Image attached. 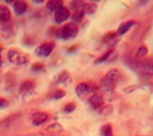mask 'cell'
<instances>
[{"label": "cell", "mask_w": 153, "mask_h": 136, "mask_svg": "<svg viewBox=\"0 0 153 136\" xmlns=\"http://www.w3.org/2000/svg\"><path fill=\"white\" fill-rule=\"evenodd\" d=\"M7 59L11 64L14 65H25L28 63V56L26 54H22L16 49H10L7 52Z\"/></svg>", "instance_id": "1"}, {"label": "cell", "mask_w": 153, "mask_h": 136, "mask_svg": "<svg viewBox=\"0 0 153 136\" xmlns=\"http://www.w3.org/2000/svg\"><path fill=\"white\" fill-rule=\"evenodd\" d=\"M79 33V28L76 26L75 23H68L65 25L59 32V37L64 41H68V39H71L74 37H76Z\"/></svg>", "instance_id": "2"}, {"label": "cell", "mask_w": 153, "mask_h": 136, "mask_svg": "<svg viewBox=\"0 0 153 136\" xmlns=\"http://www.w3.org/2000/svg\"><path fill=\"white\" fill-rule=\"evenodd\" d=\"M132 68L136 72L141 75L151 76L153 75V61H143V63H132Z\"/></svg>", "instance_id": "3"}, {"label": "cell", "mask_w": 153, "mask_h": 136, "mask_svg": "<svg viewBox=\"0 0 153 136\" xmlns=\"http://www.w3.org/2000/svg\"><path fill=\"white\" fill-rule=\"evenodd\" d=\"M68 19H70V11L65 7V6H61L60 9H58L54 12V20L58 23H62L65 22Z\"/></svg>", "instance_id": "4"}, {"label": "cell", "mask_w": 153, "mask_h": 136, "mask_svg": "<svg viewBox=\"0 0 153 136\" xmlns=\"http://www.w3.org/2000/svg\"><path fill=\"white\" fill-rule=\"evenodd\" d=\"M92 91H96V90L92 87V86L86 83V82L79 83L77 86H76V93H77V96H80V97H85V96L91 94Z\"/></svg>", "instance_id": "5"}, {"label": "cell", "mask_w": 153, "mask_h": 136, "mask_svg": "<svg viewBox=\"0 0 153 136\" xmlns=\"http://www.w3.org/2000/svg\"><path fill=\"white\" fill-rule=\"evenodd\" d=\"M48 120V114L47 113H43V112H38V113H34L32 115V125L34 126H39Z\"/></svg>", "instance_id": "6"}, {"label": "cell", "mask_w": 153, "mask_h": 136, "mask_svg": "<svg viewBox=\"0 0 153 136\" xmlns=\"http://www.w3.org/2000/svg\"><path fill=\"white\" fill-rule=\"evenodd\" d=\"M115 82H113L111 80H109L108 77H103L100 80V88L103 90L104 92H107V93H110V92H113L114 91V88H115Z\"/></svg>", "instance_id": "7"}, {"label": "cell", "mask_w": 153, "mask_h": 136, "mask_svg": "<svg viewBox=\"0 0 153 136\" xmlns=\"http://www.w3.org/2000/svg\"><path fill=\"white\" fill-rule=\"evenodd\" d=\"M53 48H54V45L52 44V43H44V44H42L41 47H38V49H37V54L38 55H41V56H49L50 55V53L53 52Z\"/></svg>", "instance_id": "8"}, {"label": "cell", "mask_w": 153, "mask_h": 136, "mask_svg": "<svg viewBox=\"0 0 153 136\" xmlns=\"http://www.w3.org/2000/svg\"><path fill=\"white\" fill-rule=\"evenodd\" d=\"M90 104L93 109H100L104 106V100H103V97L99 94H93L90 98Z\"/></svg>", "instance_id": "9"}, {"label": "cell", "mask_w": 153, "mask_h": 136, "mask_svg": "<svg viewBox=\"0 0 153 136\" xmlns=\"http://www.w3.org/2000/svg\"><path fill=\"white\" fill-rule=\"evenodd\" d=\"M11 20V12L7 6L0 5V21L1 22H9Z\"/></svg>", "instance_id": "10"}, {"label": "cell", "mask_w": 153, "mask_h": 136, "mask_svg": "<svg viewBox=\"0 0 153 136\" xmlns=\"http://www.w3.org/2000/svg\"><path fill=\"white\" fill-rule=\"evenodd\" d=\"M117 55L118 53L115 51H109L108 53H105L102 58H98L96 60V64H99V63H103V61H110V60H115L117 59Z\"/></svg>", "instance_id": "11"}, {"label": "cell", "mask_w": 153, "mask_h": 136, "mask_svg": "<svg viewBox=\"0 0 153 136\" xmlns=\"http://www.w3.org/2000/svg\"><path fill=\"white\" fill-rule=\"evenodd\" d=\"M14 11L16 15H23L27 11V4L25 1H15L14 3Z\"/></svg>", "instance_id": "12"}, {"label": "cell", "mask_w": 153, "mask_h": 136, "mask_svg": "<svg viewBox=\"0 0 153 136\" xmlns=\"http://www.w3.org/2000/svg\"><path fill=\"white\" fill-rule=\"evenodd\" d=\"M132 26H135V21H126V22H124V23H121L120 26H119V28H118V32H117V34H125L127 31H129Z\"/></svg>", "instance_id": "13"}, {"label": "cell", "mask_w": 153, "mask_h": 136, "mask_svg": "<svg viewBox=\"0 0 153 136\" xmlns=\"http://www.w3.org/2000/svg\"><path fill=\"white\" fill-rule=\"evenodd\" d=\"M105 77H108L109 80H111L113 82H118V81H120V79H121V74H120V71L119 70H117V69H113V70H110V71H108L107 72V75H105Z\"/></svg>", "instance_id": "14"}, {"label": "cell", "mask_w": 153, "mask_h": 136, "mask_svg": "<svg viewBox=\"0 0 153 136\" xmlns=\"http://www.w3.org/2000/svg\"><path fill=\"white\" fill-rule=\"evenodd\" d=\"M61 6H64V5H62V3L60 1V0H50V1L47 3V7H48L49 11H54L55 12Z\"/></svg>", "instance_id": "15"}, {"label": "cell", "mask_w": 153, "mask_h": 136, "mask_svg": "<svg viewBox=\"0 0 153 136\" xmlns=\"http://www.w3.org/2000/svg\"><path fill=\"white\" fill-rule=\"evenodd\" d=\"M33 88V82L32 81H25L22 82L21 87H20V93H26Z\"/></svg>", "instance_id": "16"}, {"label": "cell", "mask_w": 153, "mask_h": 136, "mask_svg": "<svg viewBox=\"0 0 153 136\" xmlns=\"http://www.w3.org/2000/svg\"><path fill=\"white\" fill-rule=\"evenodd\" d=\"M82 11L85 14H88V15H92L97 11V6L94 4H87V5H83V9Z\"/></svg>", "instance_id": "17"}, {"label": "cell", "mask_w": 153, "mask_h": 136, "mask_svg": "<svg viewBox=\"0 0 153 136\" xmlns=\"http://www.w3.org/2000/svg\"><path fill=\"white\" fill-rule=\"evenodd\" d=\"M83 15H85V12L82 10H79V11H75L74 14H72V21L75 23H79L83 20Z\"/></svg>", "instance_id": "18"}, {"label": "cell", "mask_w": 153, "mask_h": 136, "mask_svg": "<svg viewBox=\"0 0 153 136\" xmlns=\"http://www.w3.org/2000/svg\"><path fill=\"white\" fill-rule=\"evenodd\" d=\"M100 134L103 135V136H113L111 135V126L110 125H104L103 128L100 129Z\"/></svg>", "instance_id": "19"}, {"label": "cell", "mask_w": 153, "mask_h": 136, "mask_svg": "<svg viewBox=\"0 0 153 136\" xmlns=\"http://www.w3.org/2000/svg\"><path fill=\"white\" fill-rule=\"evenodd\" d=\"M147 53H148L147 48H146L145 45H142V47L138 48V51H137V53H136V56H137V58H143V56L147 55Z\"/></svg>", "instance_id": "20"}, {"label": "cell", "mask_w": 153, "mask_h": 136, "mask_svg": "<svg viewBox=\"0 0 153 136\" xmlns=\"http://www.w3.org/2000/svg\"><path fill=\"white\" fill-rule=\"evenodd\" d=\"M64 96H65V92H64L62 90H56L52 93V98L53 100H60V98H62Z\"/></svg>", "instance_id": "21"}, {"label": "cell", "mask_w": 153, "mask_h": 136, "mask_svg": "<svg viewBox=\"0 0 153 136\" xmlns=\"http://www.w3.org/2000/svg\"><path fill=\"white\" fill-rule=\"evenodd\" d=\"M111 107H109V106H103L100 109H99V114L100 115H108L109 113H111Z\"/></svg>", "instance_id": "22"}, {"label": "cell", "mask_w": 153, "mask_h": 136, "mask_svg": "<svg viewBox=\"0 0 153 136\" xmlns=\"http://www.w3.org/2000/svg\"><path fill=\"white\" fill-rule=\"evenodd\" d=\"M71 9L79 11V10H82L83 9V3L82 1H72L71 3Z\"/></svg>", "instance_id": "23"}, {"label": "cell", "mask_w": 153, "mask_h": 136, "mask_svg": "<svg viewBox=\"0 0 153 136\" xmlns=\"http://www.w3.org/2000/svg\"><path fill=\"white\" fill-rule=\"evenodd\" d=\"M75 108H76V106L74 103H69V104H66L65 108H64V112L65 113H71L72 110H75Z\"/></svg>", "instance_id": "24"}, {"label": "cell", "mask_w": 153, "mask_h": 136, "mask_svg": "<svg viewBox=\"0 0 153 136\" xmlns=\"http://www.w3.org/2000/svg\"><path fill=\"white\" fill-rule=\"evenodd\" d=\"M115 36H117V33H115V32H111V33H108V34H105V36H104V38H103V41H104V42L111 41V39H114V38H115Z\"/></svg>", "instance_id": "25"}, {"label": "cell", "mask_w": 153, "mask_h": 136, "mask_svg": "<svg viewBox=\"0 0 153 136\" xmlns=\"http://www.w3.org/2000/svg\"><path fill=\"white\" fill-rule=\"evenodd\" d=\"M55 129H56L59 132H61V131H62V128H61L59 124H53L52 126H49V128H48V131H54Z\"/></svg>", "instance_id": "26"}, {"label": "cell", "mask_w": 153, "mask_h": 136, "mask_svg": "<svg viewBox=\"0 0 153 136\" xmlns=\"http://www.w3.org/2000/svg\"><path fill=\"white\" fill-rule=\"evenodd\" d=\"M7 101H5V100H0V109H4V108H6L7 107Z\"/></svg>", "instance_id": "27"}, {"label": "cell", "mask_w": 153, "mask_h": 136, "mask_svg": "<svg viewBox=\"0 0 153 136\" xmlns=\"http://www.w3.org/2000/svg\"><path fill=\"white\" fill-rule=\"evenodd\" d=\"M32 70H34V71L43 70V65H41V64H34V65H33V68H32Z\"/></svg>", "instance_id": "28"}, {"label": "cell", "mask_w": 153, "mask_h": 136, "mask_svg": "<svg viewBox=\"0 0 153 136\" xmlns=\"http://www.w3.org/2000/svg\"><path fill=\"white\" fill-rule=\"evenodd\" d=\"M43 1H38V0H36V1H34V4H42Z\"/></svg>", "instance_id": "29"}, {"label": "cell", "mask_w": 153, "mask_h": 136, "mask_svg": "<svg viewBox=\"0 0 153 136\" xmlns=\"http://www.w3.org/2000/svg\"><path fill=\"white\" fill-rule=\"evenodd\" d=\"M0 65H1V60H0Z\"/></svg>", "instance_id": "30"}]
</instances>
